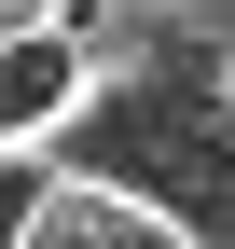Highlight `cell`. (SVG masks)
I'll return each instance as SVG.
<instances>
[{"label": "cell", "mask_w": 235, "mask_h": 249, "mask_svg": "<svg viewBox=\"0 0 235 249\" xmlns=\"http://www.w3.org/2000/svg\"><path fill=\"white\" fill-rule=\"evenodd\" d=\"M28 28H55V0H0V42H28Z\"/></svg>", "instance_id": "5b68a950"}, {"label": "cell", "mask_w": 235, "mask_h": 249, "mask_svg": "<svg viewBox=\"0 0 235 249\" xmlns=\"http://www.w3.org/2000/svg\"><path fill=\"white\" fill-rule=\"evenodd\" d=\"M55 208V152H0V249H28Z\"/></svg>", "instance_id": "277c9868"}, {"label": "cell", "mask_w": 235, "mask_h": 249, "mask_svg": "<svg viewBox=\"0 0 235 249\" xmlns=\"http://www.w3.org/2000/svg\"><path fill=\"white\" fill-rule=\"evenodd\" d=\"M83 83H97V70H83V55L55 42V28H28V42H0V152H42L55 124L83 111Z\"/></svg>", "instance_id": "7a4b0ae2"}, {"label": "cell", "mask_w": 235, "mask_h": 249, "mask_svg": "<svg viewBox=\"0 0 235 249\" xmlns=\"http://www.w3.org/2000/svg\"><path fill=\"white\" fill-rule=\"evenodd\" d=\"M28 249H180L152 222V208H125V194H83V180H55V208H42V235Z\"/></svg>", "instance_id": "3957f363"}, {"label": "cell", "mask_w": 235, "mask_h": 249, "mask_svg": "<svg viewBox=\"0 0 235 249\" xmlns=\"http://www.w3.org/2000/svg\"><path fill=\"white\" fill-rule=\"evenodd\" d=\"M42 152H69L55 180H83V194H125L152 208L180 249H235V111L221 83H83V111L55 124Z\"/></svg>", "instance_id": "6da1fadb"}, {"label": "cell", "mask_w": 235, "mask_h": 249, "mask_svg": "<svg viewBox=\"0 0 235 249\" xmlns=\"http://www.w3.org/2000/svg\"><path fill=\"white\" fill-rule=\"evenodd\" d=\"M221 111H235V70H221Z\"/></svg>", "instance_id": "8992f818"}]
</instances>
